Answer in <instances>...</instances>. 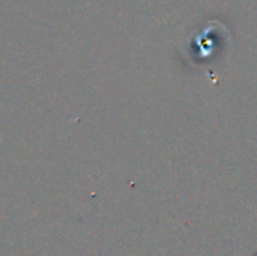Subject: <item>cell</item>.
I'll return each instance as SVG.
<instances>
[{
  "label": "cell",
  "instance_id": "obj_1",
  "mask_svg": "<svg viewBox=\"0 0 257 256\" xmlns=\"http://www.w3.org/2000/svg\"><path fill=\"white\" fill-rule=\"evenodd\" d=\"M232 45L229 27L218 20H209L200 27H194L181 41L179 47L185 60L209 77L220 60L232 50Z\"/></svg>",
  "mask_w": 257,
  "mask_h": 256
}]
</instances>
